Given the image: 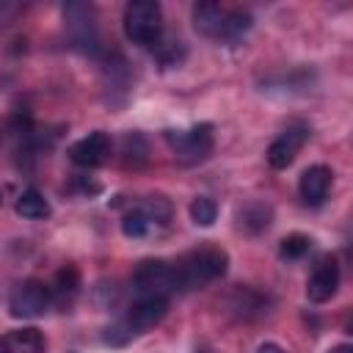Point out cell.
Segmentation results:
<instances>
[{
  "label": "cell",
  "instance_id": "cell-1",
  "mask_svg": "<svg viewBox=\"0 0 353 353\" xmlns=\"http://www.w3.org/2000/svg\"><path fill=\"white\" fill-rule=\"evenodd\" d=\"M226 265H229V256L223 248H196L185 256H179L174 262V273H176V290L185 292V290H196V287H204L215 279H221L226 273Z\"/></svg>",
  "mask_w": 353,
  "mask_h": 353
},
{
  "label": "cell",
  "instance_id": "cell-2",
  "mask_svg": "<svg viewBox=\"0 0 353 353\" xmlns=\"http://www.w3.org/2000/svg\"><path fill=\"white\" fill-rule=\"evenodd\" d=\"M168 223H171V204L163 196H149L146 201H141L121 218V232L127 237L141 240V237L165 232Z\"/></svg>",
  "mask_w": 353,
  "mask_h": 353
},
{
  "label": "cell",
  "instance_id": "cell-3",
  "mask_svg": "<svg viewBox=\"0 0 353 353\" xmlns=\"http://www.w3.org/2000/svg\"><path fill=\"white\" fill-rule=\"evenodd\" d=\"M165 141L176 157V163L182 165H196L204 163L212 154L215 146V135H212V124H193L188 130H168Z\"/></svg>",
  "mask_w": 353,
  "mask_h": 353
},
{
  "label": "cell",
  "instance_id": "cell-4",
  "mask_svg": "<svg viewBox=\"0 0 353 353\" xmlns=\"http://www.w3.org/2000/svg\"><path fill=\"white\" fill-rule=\"evenodd\" d=\"M163 33V11L154 0H132L124 8V36L135 44H157Z\"/></svg>",
  "mask_w": 353,
  "mask_h": 353
},
{
  "label": "cell",
  "instance_id": "cell-5",
  "mask_svg": "<svg viewBox=\"0 0 353 353\" xmlns=\"http://www.w3.org/2000/svg\"><path fill=\"white\" fill-rule=\"evenodd\" d=\"M132 290L141 292V298L143 295H165L168 298V292H179L174 262H165V259L138 262V268L132 270Z\"/></svg>",
  "mask_w": 353,
  "mask_h": 353
},
{
  "label": "cell",
  "instance_id": "cell-6",
  "mask_svg": "<svg viewBox=\"0 0 353 353\" xmlns=\"http://www.w3.org/2000/svg\"><path fill=\"white\" fill-rule=\"evenodd\" d=\"M50 303H52V290L36 279L19 281L8 295V312L14 317H22V320L41 317L50 309Z\"/></svg>",
  "mask_w": 353,
  "mask_h": 353
},
{
  "label": "cell",
  "instance_id": "cell-7",
  "mask_svg": "<svg viewBox=\"0 0 353 353\" xmlns=\"http://www.w3.org/2000/svg\"><path fill=\"white\" fill-rule=\"evenodd\" d=\"M309 124H303V121H292L270 146H268V163H270V168H276V171H281V168H287L295 157H298V152H301V146L309 141Z\"/></svg>",
  "mask_w": 353,
  "mask_h": 353
},
{
  "label": "cell",
  "instance_id": "cell-8",
  "mask_svg": "<svg viewBox=\"0 0 353 353\" xmlns=\"http://www.w3.org/2000/svg\"><path fill=\"white\" fill-rule=\"evenodd\" d=\"M168 314V298L165 295H143L141 301H135L124 317V323L135 331V334H143L154 325L163 323V317Z\"/></svg>",
  "mask_w": 353,
  "mask_h": 353
},
{
  "label": "cell",
  "instance_id": "cell-9",
  "mask_svg": "<svg viewBox=\"0 0 353 353\" xmlns=\"http://www.w3.org/2000/svg\"><path fill=\"white\" fill-rule=\"evenodd\" d=\"M336 287H339V265L334 256H325L314 265L312 276L306 279V298L312 303H325L336 295Z\"/></svg>",
  "mask_w": 353,
  "mask_h": 353
},
{
  "label": "cell",
  "instance_id": "cell-10",
  "mask_svg": "<svg viewBox=\"0 0 353 353\" xmlns=\"http://www.w3.org/2000/svg\"><path fill=\"white\" fill-rule=\"evenodd\" d=\"M69 157L80 168H97V165H102L110 157V135L102 132V130L88 132L85 138H80L77 143H72Z\"/></svg>",
  "mask_w": 353,
  "mask_h": 353
},
{
  "label": "cell",
  "instance_id": "cell-11",
  "mask_svg": "<svg viewBox=\"0 0 353 353\" xmlns=\"http://www.w3.org/2000/svg\"><path fill=\"white\" fill-rule=\"evenodd\" d=\"M66 30L72 36V41L83 50H94L97 47V25H94V11L83 3H72L66 6Z\"/></svg>",
  "mask_w": 353,
  "mask_h": 353
},
{
  "label": "cell",
  "instance_id": "cell-12",
  "mask_svg": "<svg viewBox=\"0 0 353 353\" xmlns=\"http://www.w3.org/2000/svg\"><path fill=\"white\" fill-rule=\"evenodd\" d=\"M331 182H334V174L328 165H309L303 174H301V182H298V193L301 199L309 204V207H320L331 190Z\"/></svg>",
  "mask_w": 353,
  "mask_h": 353
},
{
  "label": "cell",
  "instance_id": "cell-13",
  "mask_svg": "<svg viewBox=\"0 0 353 353\" xmlns=\"http://www.w3.org/2000/svg\"><path fill=\"white\" fill-rule=\"evenodd\" d=\"M226 19H229V8L218 6V3H196L193 6V28L201 36H207V39L223 41V36H226Z\"/></svg>",
  "mask_w": 353,
  "mask_h": 353
},
{
  "label": "cell",
  "instance_id": "cell-14",
  "mask_svg": "<svg viewBox=\"0 0 353 353\" xmlns=\"http://www.w3.org/2000/svg\"><path fill=\"white\" fill-rule=\"evenodd\" d=\"M226 309L234 314V317H240V320H254V317H259L262 312H268V298L262 295V292H256V290H251V287H234L229 295H226Z\"/></svg>",
  "mask_w": 353,
  "mask_h": 353
},
{
  "label": "cell",
  "instance_id": "cell-15",
  "mask_svg": "<svg viewBox=\"0 0 353 353\" xmlns=\"http://www.w3.org/2000/svg\"><path fill=\"white\" fill-rule=\"evenodd\" d=\"M3 342L11 347V353H47L44 334H41L39 328H33V325L8 331V334L3 336Z\"/></svg>",
  "mask_w": 353,
  "mask_h": 353
},
{
  "label": "cell",
  "instance_id": "cell-16",
  "mask_svg": "<svg viewBox=\"0 0 353 353\" xmlns=\"http://www.w3.org/2000/svg\"><path fill=\"white\" fill-rule=\"evenodd\" d=\"M270 218H273V210L270 204L265 201H251L245 204L240 212H237V226L245 232V234H259L270 226Z\"/></svg>",
  "mask_w": 353,
  "mask_h": 353
},
{
  "label": "cell",
  "instance_id": "cell-17",
  "mask_svg": "<svg viewBox=\"0 0 353 353\" xmlns=\"http://www.w3.org/2000/svg\"><path fill=\"white\" fill-rule=\"evenodd\" d=\"M52 301L61 303V306H69L74 301V295L80 292V273L74 265H66L55 273V281H52Z\"/></svg>",
  "mask_w": 353,
  "mask_h": 353
},
{
  "label": "cell",
  "instance_id": "cell-18",
  "mask_svg": "<svg viewBox=\"0 0 353 353\" xmlns=\"http://www.w3.org/2000/svg\"><path fill=\"white\" fill-rule=\"evenodd\" d=\"M17 212L28 221H41L50 215V201L44 199V193H39L36 188H28L19 193L17 199Z\"/></svg>",
  "mask_w": 353,
  "mask_h": 353
},
{
  "label": "cell",
  "instance_id": "cell-19",
  "mask_svg": "<svg viewBox=\"0 0 353 353\" xmlns=\"http://www.w3.org/2000/svg\"><path fill=\"white\" fill-rule=\"evenodd\" d=\"M146 154H149V149H146V141H143V135H138V132H127L124 135V141H121V160H124V165L130 168H141L143 163H146Z\"/></svg>",
  "mask_w": 353,
  "mask_h": 353
},
{
  "label": "cell",
  "instance_id": "cell-20",
  "mask_svg": "<svg viewBox=\"0 0 353 353\" xmlns=\"http://www.w3.org/2000/svg\"><path fill=\"white\" fill-rule=\"evenodd\" d=\"M190 218L196 226H212L218 218V204L210 196H196L190 204Z\"/></svg>",
  "mask_w": 353,
  "mask_h": 353
},
{
  "label": "cell",
  "instance_id": "cell-21",
  "mask_svg": "<svg viewBox=\"0 0 353 353\" xmlns=\"http://www.w3.org/2000/svg\"><path fill=\"white\" fill-rule=\"evenodd\" d=\"M309 248H312V237H309V234H301V232L287 234V237L281 240V245H279V251H281L284 259H301Z\"/></svg>",
  "mask_w": 353,
  "mask_h": 353
},
{
  "label": "cell",
  "instance_id": "cell-22",
  "mask_svg": "<svg viewBox=\"0 0 353 353\" xmlns=\"http://www.w3.org/2000/svg\"><path fill=\"white\" fill-rule=\"evenodd\" d=\"M256 353H287L281 345H276V342H262L259 347H256Z\"/></svg>",
  "mask_w": 353,
  "mask_h": 353
},
{
  "label": "cell",
  "instance_id": "cell-23",
  "mask_svg": "<svg viewBox=\"0 0 353 353\" xmlns=\"http://www.w3.org/2000/svg\"><path fill=\"white\" fill-rule=\"evenodd\" d=\"M328 353H353V345H336V347H331Z\"/></svg>",
  "mask_w": 353,
  "mask_h": 353
},
{
  "label": "cell",
  "instance_id": "cell-24",
  "mask_svg": "<svg viewBox=\"0 0 353 353\" xmlns=\"http://www.w3.org/2000/svg\"><path fill=\"white\" fill-rule=\"evenodd\" d=\"M345 331H347V334H353V312L345 317Z\"/></svg>",
  "mask_w": 353,
  "mask_h": 353
}]
</instances>
